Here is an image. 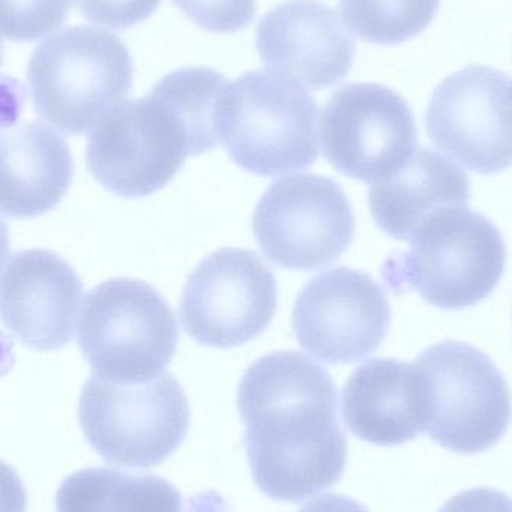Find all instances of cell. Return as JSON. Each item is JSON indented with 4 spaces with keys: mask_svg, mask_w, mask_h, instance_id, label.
Instances as JSON below:
<instances>
[{
    "mask_svg": "<svg viewBox=\"0 0 512 512\" xmlns=\"http://www.w3.org/2000/svg\"><path fill=\"white\" fill-rule=\"evenodd\" d=\"M237 406L258 489L300 504L345 472L348 442L337 418V390L315 361L295 351L256 360L239 385Z\"/></svg>",
    "mask_w": 512,
    "mask_h": 512,
    "instance_id": "6da1fadb",
    "label": "cell"
},
{
    "mask_svg": "<svg viewBox=\"0 0 512 512\" xmlns=\"http://www.w3.org/2000/svg\"><path fill=\"white\" fill-rule=\"evenodd\" d=\"M393 256L382 276L394 291L414 289L445 310L466 309L486 300L507 265V246L495 224L468 207L442 210Z\"/></svg>",
    "mask_w": 512,
    "mask_h": 512,
    "instance_id": "7a4b0ae2",
    "label": "cell"
},
{
    "mask_svg": "<svg viewBox=\"0 0 512 512\" xmlns=\"http://www.w3.org/2000/svg\"><path fill=\"white\" fill-rule=\"evenodd\" d=\"M131 53L119 36L87 26L44 39L30 56L27 83L36 113L65 134L80 135L129 95Z\"/></svg>",
    "mask_w": 512,
    "mask_h": 512,
    "instance_id": "3957f363",
    "label": "cell"
},
{
    "mask_svg": "<svg viewBox=\"0 0 512 512\" xmlns=\"http://www.w3.org/2000/svg\"><path fill=\"white\" fill-rule=\"evenodd\" d=\"M221 134L242 170L264 177L295 173L318 159V104L283 75L248 72L225 90Z\"/></svg>",
    "mask_w": 512,
    "mask_h": 512,
    "instance_id": "277c9868",
    "label": "cell"
},
{
    "mask_svg": "<svg viewBox=\"0 0 512 512\" xmlns=\"http://www.w3.org/2000/svg\"><path fill=\"white\" fill-rule=\"evenodd\" d=\"M81 429L93 450L113 465L153 468L186 438L188 397L170 373L134 384L93 373L78 405Z\"/></svg>",
    "mask_w": 512,
    "mask_h": 512,
    "instance_id": "5b68a950",
    "label": "cell"
},
{
    "mask_svg": "<svg viewBox=\"0 0 512 512\" xmlns=\"http://www.w3.org/2000/svg\"><path fill=\"white\" fill-rule=\"evenodd\" d=\"M177 343L174 310L143 280H107L84 301L78 345L95 375L123 384L149 381L173 360Z\"/></svg>",
    "mask_w": 512,
    "mask_h": 512,
    "instance_id": "8992f818",
    "label": "cell"
},
{
    "mask_svg": "<svg viewBox=\"0 0 512 512\" xmlns=\"http://www.w3.org/2000/svg\"><path fill=\"white\" fill-rule=\"evenodd\" d=\"M423 390L424 432L445 450L478 454L498 444L512 418L507 379L480 349L430 346L414 363Z\"/></svg>",
    "mask_w": 512,
    "mask_h": 512,
    "instance_id": "52a82bcc",
    "label": "cell"
},
{
    "mask_svg": "<svg viewBox=\"0 0 512 512\" xmlns=\"http://www.w3.org/2000/svg\"><path fill=\"white\" fill-rule=\"evenodd\" d=\"M198 156L194 138L159 93L116 105L87 141L92 176L119 197L143 198L171 182L188 156Z\"/></svg>",
    "mask_w": 512,
    "mask_h": 512,
    "instance_id": "ba28073f",
    "label": "cell"
},
{
    "mask_svg": "<svg viewBox=\"0 0 512 512\" xmlns=\"http://www.w3.org/2000/svg\"><path fill=\"white\" fill-rule=\"evenodd\" d=\"M354 231L351 203L330 177H283L256 204V242L265 258L289 270L333 264L348 251Z\"/></svg>",
    "mask_w": 512,
    "mask_h": 512,
    "instance_id": "9c48e42d",
    "label": "cell"
},
{
    "mask_svg": "<svg viewBox=\"0 0 512 512\" xmlns=\"http://www.w3.org/2000/svg\"><path fill=\"white\" fill-rule=\"evenodd\" d=\"M276 309L273 271L252 251L225 248L204 258L188 277L180 319L201 345L227 349L264 333Z\"/></svg>",
    "mask_w": 512,
    "mask_h": 512,
    "instance_id": "30bf717a",
    "label": "cell"
},
{
    "mask_svg": "<svg viewBox=\"0 0 512 512\" xmlns=\"http://www.w3.org/2000/svg\"><path fill=\"white\" fill-rule=\"evenodd\" d=\"M427 135L442 152L478 174L512 165V78L472 65L445 78L424 117Z\"/></svg>",
    "mask_w": 512,
    "mask_h": 512,
    "instance_id": "8fae6325",
    "label": "cell"
},
{
    "mask_svg": "<svg viewBox=\"0 0 512 512\" xmlns=\"http://www.w3.org/2000/svg\"><path fill=\"white\" fill-rule=\"evenodd\" d=\"M417 125L403 96L373 83L340 87L322 111V152L345 176L375 183L417 149Z\"/></svg>",
    "mask_w": 512,
    "mask_h": 512,
    "instance_id": "7c38bea8",
    "label": "cell"
},
{
    "mask_svg": "<svg viewBox=\"0 0 512 512\" xmlns=\"http://www.w3.org/2000/svg\"><path fill=\"white\" fill-rule=\"evenodd\" d=\"M391 307L369 274L348 267L313 277L301 289L292 328L301 348L328 364H351L376 351L387 336Z\"/></svg>",
    "mask_w": 512,
    "mask_h": 512,
    "instance_id": "4fadbf2b",
    "label": "cell"
},
{
    "mask_svg": "<svg viewBox=\"0 0 512 512\" xmlns=\"http://www.w3.org/2000/svg\"><path fill=\"white\" fill-rule=\"evenodd\" d=\"M83 291L62 256L42 249L17 252L0 277V321L27 348H65L74 337Z\"/></svg>",
    "mask_w": 512,
    "mask_h": 512,
    "instance_id": "5bb4252c",
    "label": "cell"
},
{
    "mask_svg": "<svg viewBox=\"0 0 512 512\" xmlns=\"http://www.w3.org/2000/svg\"><path fill=\"white\" fill-rule=\"evenodd\" d=\"M256 48L268 68L313 90L345 80L357 53L336 12L318 0H288L271 9L259 21Z\"/></svg>",
    "mask_w": 512,
    "mask_h": 512,
    "instance_id": "9a60e30c",
    "label": "cell"
},
{
    "mask_svg": "<svg viewBox=\"0 0 512 512\" xmlns=\"http://www.w3.org/2000/svg\"><path fill=\"white\" fill-rule=\"evenodd\" d=\"M346 426L381 447L406 444L426 427L423 390L414 364L375 358L358 367L342 391Z\"/></svg>",
    "mask_w": 512,
    "mask_h": 512,
    "instance_id": "2e32d148",
    "label": "cell"
},
{
    "mask_svg": "<svg viewBox=\"0 0 512 512\" xmlns=\"http://www.w3.org/2000/svg\"><path fill=\"white\" fill-rule=\"evenodd\" d=\"M74 179L66 141L39 122L0 126V213L30 219L65 197Z\"/></svg>",
    "mask_w": 512,
    "mask_h": 512,
    "instance_id": "e0dca14e",
    "label": "cell"
},
{
    "mask_svg": "<svg viewBox=\"0 0 512 512\" xmlns=\"http://www.w3.org/2000/svg\"><path fill=\"white\" fill-rule=\"evenodd\" d=\"M471 182L441 153L417 147L393 173L373 183L369 206L376 225L396 240H411L442 210L468 207Z\"/></svg>",
    "mask_w": 512,
    "mask_h": 512,
    "instance_id": "ac0fdd59",
    "label": "cell"
},
{
    "mask_svg": "<svg viewBox=\"0 0 512 512\" xmlns=\"http://www.w3.org/2000/svg\"><path fill=\"white\" fill-rule=\"evenodd\" d=\"M57 512H183L182 495L164 478L114 468L69 475L56 495Z\"/></svg>",
    "mask_w": 512,
    "mask_h": 512,
    "instance_id": "d6986e66",
    "label": "cell"
},
{
    "mask_svg": "<svg viewBox=\"0 0 512 512\" xmlns=\"http://www.w3.org/2000/svg\"><path fill=\"white\" fill-rule=\"evenodd\" d=\"M441 0H339L345 26L370 44L396 45L435 20Z\"/></svg>",
    "mask_w": 512,
    "mask_h": 512,
    "instance_id": "ffe728a7",
    "label": "cell"
},
{
    "mask_svg": "<svg viewBox=\"0 0 512 512\" xmlns=\"http://www.w3.org/2000/svg\"><path fill=\"white\" fill-rule=\"evenodd\" d=\"M72 0H0V38L30 42L65 23Z\"/></svg>",
    "mask_w": 512,
    "mask_h": 512,
    "instance_id": "44dd1931",
    "label": "cell"
},
{
    "mask_svg": "<svg viewBox=\"0 0 512 512\" xmlns=\"http://www.w3.org/2000/svg\"><path fill=\"white\" fill-rule=\"evenodd\" d=\"M189 20L212 33L245 29L255 17V0H171Z\"/></svg>",
    "mask_w": 512,
    "mask_h": 512,
    "instance_id": "7402d4cb",
    "label": "cell"
},
{
    "mask_svg": "<svg viewBox=\"0 0 512 512\" xmlns=\"http://www.w3.org/2000/svg\"><path fill=\"white\" fill-rule=\"evenodd\" d=\"M81 14L108 29L125 30L152 17L161 0H77Z\"/></svg>",
    "mask_w": 512,
    "mask_h": 512,
    "instance_id": "603a6c76",
    "label": "cell"
},
{
    "mask_svg": "<svg viewBox=\"0 0 512 512\" xmlns=\"http://www.w3.org/2000/svg\"><path fill=\"white\" fill-rule=\"evenodd\" d=\"M439 512H512V499L499 490L480 487L454 496Z\"/></svg>",
    "mask_w": 512,
    "mask_h": 512,
    "instance_id": "cb8c5ba5",
    "label": "cell"
},
{
    "mask_svg": "<svg viewBox=\"0 0 512 512\" xmlns=\"http://www.w3.org/2000/svg\"><path fill=\"white\" fill-rule=\"evenodd\" d=\"M27 493L20 475L0 460V512H26Z\"/></svg>",
    "mask_w": 512,
    "mask_h": 512,
    "instance_id": "d4e9b609",
    "label": "cell"
},
{
    "mask_svg": "<svg viewBox=\"0 0 512 512\" xmlns=\"http://www.w3.org/2000/svg\"><path fill=\"white\" fill-rule=\"evenodd\" d=\"M298 512H369L354 499L340 495H325L313 499L312 502Z\"/></svg>",
    "mask_w": 512,
    "mask_h": 512,
    "instance_id": "484cf974",
    "label": "cell"
},
{
    "mask_svg": "<svg viewBox=\"0 0 512 512\" xmlns=\"http://www.w3.org/2000/svg\"><path fill=\"white\" fill-rule=\"evenodd\" d=\"M9 252V233L5 222L0 219V270H2L3 262Z\"/></svg>",
    "mask_w": 512,
    "mask_h": 512,
    "instance_id": "4316f807",
    "label": "cell"
},
{
    "mask_svg": "<svg viewBox=\"0 0 512 512\" xmlns=\"http://www.w3.org/2000/svg\"><path fill=\"white\" fill-rule=\"evenodd\" d=\"M3 62V47L2 44H0V66H2Z\"/></svg>",
    "mask_w": 512,
    "mask_h": 512,
    "instance_id": "83f0119b",
    "label": "cell"
}]
</instances>
